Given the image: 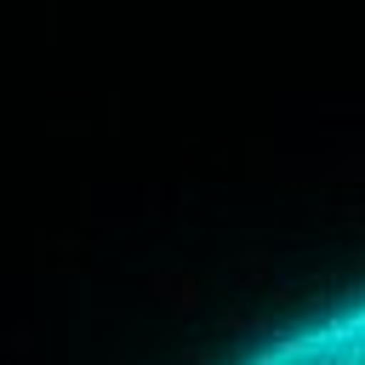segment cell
I'll return each mask as SVG.
<instances>
[{
  "label": "cell",
  "mask_w": 365,
  "mask_h": 365,
  "mask_svg": "<svg viewBox=\"0 0 365 365\" xmlns=\"http://www.w3.org/2000/svg\"><path fill=\"white\" fill-rule=\"evenodd\" d=\"M240 365H365V297L285 325Z\"/></svg>",
  "instance_id": "6da1fadb"
}]
</instances>
